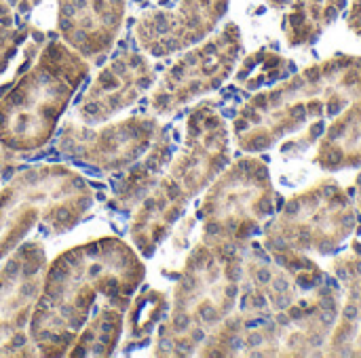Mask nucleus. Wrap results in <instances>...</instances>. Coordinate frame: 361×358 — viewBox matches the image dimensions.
<instances>
[{"instance_id":"nucleus-1","label":"nucleus","mask_w":361,"mask_h":358,"mask_svg":"<svg viewBox=\"0 0 361 358\" xmlns=\"http://www.w3.org/2000/svg\"><path fill=\"white\" fill-rule=\"evenodd\" d=\"M146 276L140 253L116 236L61 251L42 276L30 319L38 357H110L125 333L131 298Z\"/></svg>"},{"instance_id":"nucleus-2","label":"nucleus","mask_w":361,"mask_h":358,"mask_svg":"<svg viewBox=\"0 0 361 358\" xmlns=\"http://www.w3.org/2000/svg\"><path fill=\"white\" fill-rule=\"evenodd\" d=\"M237 245L203 241L192 249L173 289L167 323L159 331L157 357H186L226 319L239 289Z\"/></svg>"},{"instance_id":"nucleus-3","label":"nucleus","mask_w":361,"mask_h":358,"mask_svg":"<svg viewBox=\"0 0 361 358\" xmlns=\"http://www.w3.org/2000/svg\"><path fill=\"white\" fill-rule=\"evenodd\" d=\"M87 76V59L68 42L44 44L34 65L0 97V143L17 152L49 143Z\"/></svg>"},{"instance_id":"nucleus-4","label":"nucleus","mask_w":361,"mask_h":358,"mask_svg":"<svg viewBox=\"0 0 361 358\" xmlns=\"http://www.w3.org/2000/svg\"><path fill=\"white\" fill-rule=\"evenodd\" d=\"M93 207L87 179L68 165H38L17 173L0 190V260L36 228L63 234Z\"/></svg>"},{"instance_id":"nucleus-5","label":"nucleus","mask_w":361,"mask_h":358,"mask_svg":"<svg viewBox=\"0 0 361 358\" xmlns=\"http://www.w3.org/2000/svg\"><path fill=\"white\" fill-rule=\"evenodd\" d=\"M239 51V27L228 23L218 34L184 53L152 84L148 101L150 112L154 116H167L197 97L218 89L237 63Z\"/></svg>"},{"instance_id":"nucleus-6","label":"nucleus","mask_w":361,"mask_h":358,"mask_svg":"<svg viewBox=\"0 0 361 358\" xmlns=\"http://www.w3.org/2000/svg\"><path fill=\"white\" fill-rule=\"evenodd\" d=\"M271 209L269 181L256 160L231 167L201 203L203 241L237 245L245 241Z\"/></svg>"},{"instance_id":"nucleus-7","label":"nucleus","mask_w":361,"mask_h":358,"mask_svg":"<svg viewBox=\"0 0 361 358\" xmlns=\"http://www.w3.org/2000/svg\"><path fill=\"white\" fill-rule=\"evenodd\" d=\"M161 124L154 114H135L123 120H108L102 127L85 124L78 118L63 124L59 152L70 160L114 173L140 160L157 141Z\"/></svg>"},{"instance_id":"nucleus-8","label":"nucleus","mask_w":361,"mask_h":358,"mask_svg":"<svg viewBox=\"0 0 361 358\" xmlns=\"http://www.w3.org/2000/svg\"><path fill=\"white\" fill-rule=\"evenodd\" d=\"M47 253L40 241L17 245L0 268V357L36 354L30 342V319L40 295Z\"/></svg>"},{"instance_id":"nucleus-9","label":"nucleus","mask_w":361,"mask_h":358,"mask_svg":"<svg viewBox=\"0 0 361 358\" xmlns=\"http://www.w3.org/2000/svg\"><path fill=\"white\" fill-rule=\"evenodd\" d=\"M228 8V0H180L137 17L133 36L148 57H167L207 38Z\"/></svg>"},{"instance_id":"nucleus-10","label":"nucleus","mask_w":361,"mask_h":358,"mask_svg":"<svg viewBox=\"0 0 361 358\" xmlns=\"http://www.w3.org/2000/svg\"><path fill=\"white\" fill-rule=\"evenodd\" d=\"M228 160V133L224 120L207 106H199L186 120L184 143L173 156L167 175L188 194L207 188Z\"/></svg>"},{"instance_id":"nucleus-11","label":"nucleus","mask_w":361,"mask_h":358,"mask_svg":"<svg viewBox=\"0 0 361 358\" xmlns=\"http://www.w3.org/2000/svg\"><path fill=\"white\" fill-rule=\"evenodd\" d=\"M154 84V68L146 53L127 51L99 70L85 91L76 118L85 124H102L133 106Z\"/></svg>"},{"instance_id":"nucleus-12","label":"nucleus","mask_w":361,"mask_h":358,"mask_svg":"<svg viewBox=\"0 0 361 358\" xmlns=\"http://www.w3.org/2000/svg\"><path fill=\"white\" fill-rule=\"evenodd\" d=\"M127 0H57V30L87 61L106 55L123 27Z\"/></svg>"},{"instance_id":"nucleus-13","label":"nucleus","mask_w":361,"mask_h":358,"mask_svg":"<svg viewBox=\"0 0 361 358\" xmlns=\"http://www.w3.org/2000/svg\"><path fill=\"white\" fill-rule=\"evenodd\" d=\"M188 200V194L169 175H163L148 190V194L140 200L135 209L129 230L135 251L142 257H152L157 247L180 219Z\"/></svg>"},{"instance_id":"nucleus-14","label":"nucleus","mask_w":361,"mask_h":358,"mask_svg":"<svg viewBox=\"0 0 361 358\" xmlns=\"http://www.w3.org/2000/svg\"><path fill=\"white\" fill-rule=\"evenodd\" d=\"M171 139L167 133H159L157 141L150 146V150L135 160L131 167H127V173L118 177L114 184V205L121 209H131L135 203H140L148 190L163 177V169L169 165L171 158Z\"/></svg>"},{"instance_id":"nucleus-15","label":"nucleus","mask_w":361,"mask_h":358,"mask_svg":"<svg viewBox=\"0 0 361 358\" xmlns=\"http://www.w3.org/2000/svg\"><path fill=\"white\" fill-rule=\"evenodd\" d=\"M347 6V0H292L283 32L292 44L315 40Z\"/></svg>"},{"instance_id":"nucleus-16","label":"nucleus","mask_w":361,"mask_h":358,"mask_svg":"<svg viewBox=\"0 0 361 358\" xmlns=\"http://www.w3.org/2000/svg\"><path fill=\"white\" fill-rule=\"evenodd\" d=\"M167 310V300L165 295L157 293V291H146L142 295V300L137 304H133L131 308V319L127 325V335L131 342L135 340H144L157 325L159 319H163V312Z\"/></svg>"},{"instance_id":"nucleus-17","label":"nucleus","mask_w":361,"mask_h":358,"mask_svg":"<svg viewBox=\"0 0 361 358\" xmlns=\"http://www.w3.org/2000/svg\"><path fill=\"white\" fill-rule=\"evenodd\" d=\"M349 25L353 32H357L361 36V0H351V8H349Z\"/></svg>"},{"instance_id":"nucleus-18","label":"nucleus","mask_w":361,"mask_h":358,"mask_svg":"<svg viewBox=\"0 0 361 358\" xmlns=\"http://www.w3.org/2000/svg\"><path fill=\"white\" fill-rule=\"evenodd\" d=\"M271 6H275V8H286L292 0H267Z\"/></svg>"}]
</instances>
